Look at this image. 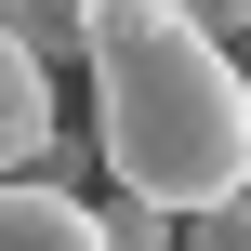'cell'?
<instances>
[{"mask_svg": "<svg viewBox=\"0 0 251 251\" xmlns=\"http://www.w3.org/2000/svg\"><path fill=\"white\" fill-rule=\"evenodd\" d=\"M93 146L132 199L212 212L251 199V53L185 0H106L93 26Z\"/></svg>", "mask_w": 251, "mask_h": 251, "instance_id": "6da1fadb", "label": "cell"}, {"mask_svg": "<svg viewBox=\"0 0 251 251\" xmlns=\"http://www.w3.org/2000/svg\"><path fill=\"white\" fill-rule=\"evenodd\" d=\"M26 172H53V185H66V132H53V53H26V40L0 26V185H26Z\"/></svg>", "mask_w": 251, "mask_h": 251, "instance_id": "7a4b0ae2", "label": "cell"}, {"mask_svg": "<svg viewBox=\"0 0 251 251\" xmlns=\"http://www.w3.org/2000/svg\"><path fill=\"white\" fill-rule=\"evenodd\" d=\"M0 251H119V238H106L93 199H66L53 172H26V185H0Z\"/></svg>", "mask_w": 251, "mask_h": 251, "instance_id": "3957f363", "label": "cell"}, {"mask_svg": "<svg viewBox=\"0 0 251 251\" xmlns=\"http://www.w3.org/2000/svg\"><path fill=\"white\" fill-rule=\"evenodd\" d=\"M0 26H13L26 53H53V66H66V53L93 66V26H106V0H0Z\"/></svg>", "mask_w": 251, "mask_h": 251, "instance_id": "277c9868", "label": "cell"}, {"mask_svg": "<svg viewBox=\"0 0 251 251\" xmlns=\"http://www.w3.org/2000/svg\"><path fill=\"white\" fill-rule=\"evenodd\" d=\"M106 238H119V251H185V212H172V199H132V185H119V199H106Z\"/></svg>", "mask_w": 251, "mask_h": 251, "instance_id": "5b68a950", "label": "cell"}, {"mask_svg": "<svg viewBox=\"0 0 251 251\" xmlns=\"http://www.w3.org/2000/svg\"><path fill=\"white\" fill-rule=\"evenodd\" d=\"M185 251H251V199H212V212H185Z\"/></svg>", "mask_w": 251, "mask_h": 251, "instance_id": "8992f818", "label": "cell"}, {"mask_svg": "<svg viewBox=\"0 0 251 251\" xmlns=\"http://www.w3.org/2000/svg\"><path fill=\"white\" fill-rule=\"evenodd\" d=\"M185 13H199L212 40H238V53H251V0H185Z\"/></svg>", "mask_w": 251, "mask_h": 251, "instance_id": "52a82bcc", "label": "cell"}]
</instances>
